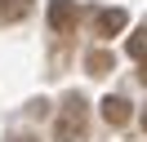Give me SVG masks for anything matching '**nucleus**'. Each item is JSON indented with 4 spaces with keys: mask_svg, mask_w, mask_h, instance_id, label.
Returning <instances> with one entry per match:
<instances>
[{
    "mask_svg": "<svg viewBox=\"0 0 147 142\" xmlns=\"http://www.w3.org/2000/svg\"><path fill=\"white\" fill-rule=\"evenodd\" d=\"M54 138L58 142H85L89 138V107H85L80 93H71L58 111V124H54Z\"/></svg>",
    "mask_w": 147,
    "mask_h": 142,
    "instance_id": "nucleus-1",
    "label": "nucleus"
},
{
    "mask_svg": "<svg viewBox=\"0 0 147 142\" xmlns=\"http://www.w3.org/2000/svg\"><path fill=\"white\" fill-rule=\"evenodd\" d=\"M76 18H80V9H76V0H49V27H54L58 36L76 31Z\"/></svg>",
    "mask_w": 147,
    "mask_h": 142,
    "instance_id": "nucleus-2",
    "label": "nucleus"
},
{
    "mask_svg": "<svg viewBox=\"0 0 147 142\" xmlns=\"http://www.w3.org/2000/svg\"><path fill=\"white\" fill-rule=\"evenodd\" d=\"M89 22H94V36H120L129 18H125V9H94Z\"/></svg>",
    "mask_w": 147,
    "mask_h": 142,
    "instance_id": "nucleus-3",
    "label": "nucleus"
},
{
    "mask_svg": "<svg viewBox=\"0 0 147 142\" xmlns=\"http://www.w3.org/2000/svg\"><path fill=\"white\" fill-rule=\"evenodd\" d=\"M102 120H107L111 124V129H120V124H129V102H125V98H102Z\"/></svg>",
    "mask_w": 147,
    "mask_h": 142,
    "instance_id": "nucleus-4",
    "label": "nucleus"
},
{
    "mask_svg": "<svg viewBox=\"0 0 147 142\" xmlns=\"http://www.w3.org/2000/svg\"><path fill=\"white\" fill-rule=\"evenodd\" d=\"M31 13V0H0V22H22Z\"/></svg>",
    "mask_w": 147,
    "mask_h": 142,
    "instance_id": "nucleus-5",
    "label": "nucleus"
},
{
    "mask_svg": "<svg viewBox=\"0 0 147 142\" xmlns=\"http://www.w3.org/2000/svg\"><path fill=\"white\" fill-rule=\"evenodd\" d=\"M125 53L134 62H147V27H138L134 36H129V44H125Z\"/></svg>",
    "mask_w": 147,
    "mask_h": 142,
    "instance_id": "nucleus-6",
    "label": "nucleus"
},
{
    "mask_svg": "<svg viewBox=\"0 0 147 142\" xmlns=\"http://www.w3.org/2000/svg\"><path fill=\"white\" fill-rule=\"evenodd\" d=\"M85 67H89V76H107L111 71V53L107 49H94L89 58H85Z\"/></svg>",
    "mask_w": 147,
    "mask_h": 142,
    "instance_id": "nucleus-7",
    "label": "nucleus"
},
{
    "mask_svg": "<svg viewBox=\"0 0 147 142\" xmlns=\"http://www.w3.org/2000/svg\"><path fill=\"white\" fill-rule=\"evenodd\" d=\"M138 80H143V84H147V62H143V71H138Z\"/></svg>",
    "mask_w": 147,
    "mask_h": 142,
    "instance_id": "nucleus-8",
    "label": "nucleus"
},
{
    "mask_svg": "<svg viewBox=\"0 0 147 142\" xmlns=\"http://www.w3.org/2000/svg\"><path fill=\"white\" fill-rule=\"evenodd\" d=\"M143 133H147V111H143Z\"/></svg>",
    "mask_w": 147,
    "mask_h": 142,
    "instance_id": "nucleus-9",
    "label": "nucleus"
},
{
    "mask_svg": "<svg viewBox=\"0 0 147 142\" xmlns=\"http://www.w3.org/2000/svg\"><path fill=\"white\" fill-rule=\"evenodd\" d=\"M13 142H31V138H13Z\"/></svg>",
    "mask_w": 147,
    "mask_h": 142,
    "instance_id": "nucleus-10",
    "label": "nucleus"
}]
</instances>
